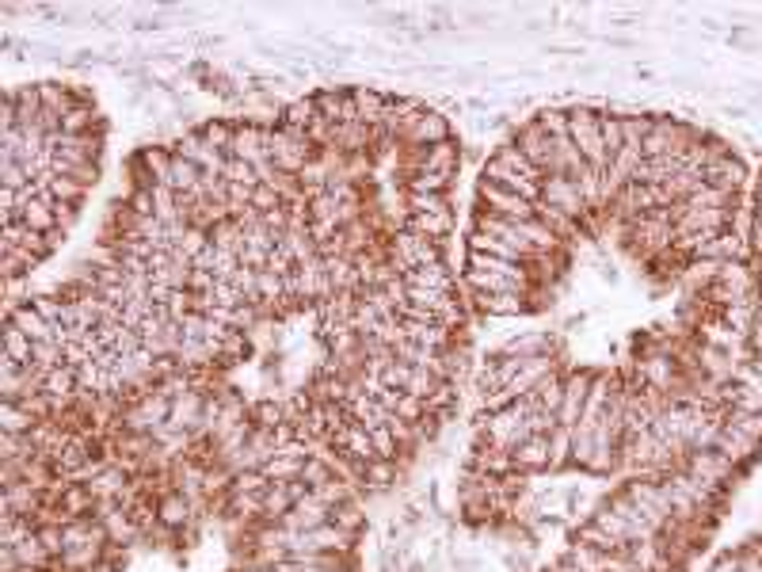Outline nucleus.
Wrapping results in <instances>:
<instances>
[{"instance_id": "1", "label": "nucleus", "mask_w": 762, "mask_h": 572, "mask_svg": "<svg viewBox=\"0 0 762 572\" xmlns=\"http://www.w3.org/2000/svg\"><path fill=\"white\" fill-rule=\"evenodd\" d=\"M96 100L73 84H20L4 96V271L16 286L77 222L103 164Z\"/></svg>"}]
</instances>
